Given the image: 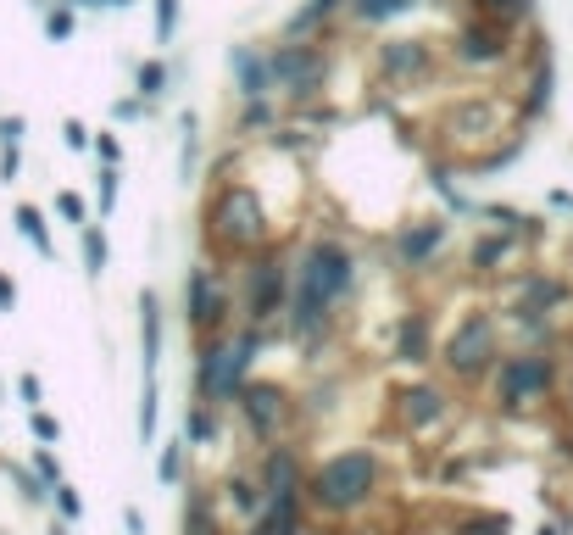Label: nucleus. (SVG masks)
<instances>
[{
	"instance_id": "79ce46f5",
	"label": "nucleus",
	"mask_w": 573,
	"mask_h": 535,
	"mask_svg": "<svg viewBox=\"0 0 573 535\" xmlns=\"http://www.w3.org/2000/svg\"><path fill=\"white\" fill-rule=\"evenodd\" d=\"M0 146H23V117H0Z\"/></svg>"
},
{
	"instance_id": "bb28decb",
	"label": "nucleus",
	"mask_w": 573,
	"mask_h": 535,
	"mask_svg": "<svg viewBox=\"0 0 573 535\" xmlns=\"http://www.w3.org/2000/svg\"><path fill=\"white\" fill-rule=\"evenodd\" d=\"M17 235L34 240V252H39V257H56L51 229H45V212H39V207H17Z\"/></svg>"
},
{
	"instance_id": "9d476101",
	"label": "nucleus",
	"mask_w": 573,
	"mask_h": 535,
	"mask_svg": "<svg viewBox=\"0 0 573 535\" xmlns=\"http://www.w3.org/2000/svg\"><path fill=\"white\" fill-rule=\"evenodd\" d=\"M267 61H273V90H284L290 107H312V100L329 90V73H334V56L317 34L312 39H284Z\"/></svg>"
},
{
	"instance_id": "e433bc0d",
	"label": "nucleus",
	"mask_w": 573,
	"mask_h": 535,
	"mask_svg": "<svg viewBox=\"0 0 573 535\" xmlns=\"http://www.w3.org/2000/svg\"><path fill=\"white\" fill-rule=\"evenodd\" d=\"M34 468H39V480H45V485H61V468H56V458H51L45 446L34 451Z\"/></svg>"
},
{
	"instance_id": "a878e982",
	"label": "nucleus",
	"mask_w": 573,
	"mask_h": 535,
	"mask_svg": "<svg viewBox=\"0 0 573 535\" xmlns=\"http://www.w3.org/2000/svg\"><path fill=\"white\" fill-rule=\"evenodd\" d=\"M418 0H351L356 23H390V17H407Z\"/></svg>"
},
{
	"instance_id": "423d86ee",
	"label": "nucleus",
	"mask_w": 573,
	"mask_h": 535,
	"mask_svg": "<svg viewBox=\"0 0 573 535\" xmlns=\"http://www.w3.org/2000/svg\"><path fill=\"white\" fill-rule=\"evenodd\" d=\"M501 363V318L484 313V307H468L440 340V368L445 379L462 385V390H479L490 379V368Z\"/></svg>"
},
{
	"instance_id": "20e7f679",
	"label": "nucleus",
	"mask_w": 573,
	"mask_h": 535,
	"mask_svg": "<svg viewBox=\"0 0 573 535\" xmlns=\"http://www.w3.org/2000/svg\"><path fill=\"white\" fill-rule=\"evenodd\" d=\"M434 134L462 168H484V146L490 140H523V117L513 95H457L440 107Z\"/></svg>"
},
{
	"instance_id": "1a4fd4ad",
	"label": "nucleus",
	"mask_w": 573,
	"mask_h": 535,
	"mask_svg": "<svg viewBox=\"0 0 573 535\" xmlns=\"http://www.w3.org/2000/svg\"><path fill=\"white\" fill-rule=\"evenodd\" d=\"M235 407V419H240V429L251 441H257V451L262 446H279V441H290V429H295V396L279 385V379H245L240 385V396L228 402Z\"/></svg>"
},
{
	"instance_id": "dca6fc26",
	"label": "nucleus",
	"mask_w": 573,
	"mask_h": 535,
	"mask_svg": "<svg viewBox=\"0 0 573 535\" xmlns=\"http://www.w3.org/2000/svg\"><path fill=\"white\" fill-rule=\"evenodd\" d=\"M390 357L407 363V368L434 363V313H429V307H407V313H395V323H390Z\"/></svg>"
},
{
	"instance_id": "4468645a",
	"label": "nucleus",
	"mask_w": 573,
	"mask_h": 535,
	"mask_svg": "<svg viewBox=\"0 0 573 535\" xmlns=\"http://www.w3.org/2000/svg\"><path fill=\"white\" fill-rule=\"evenodd\" d=\"M434 73V45L429 39H378L373 45V78L378 84H423Z\"/></svg>"
},
{
	"instance_id": "f3484780",
	"label": "nucleus",
	"mask_w": 573,
	"mask_h": 535,
	"mask_svg": "<svg viewBox=\"0 0 573 535\" xmlns=\"http://www.w3.org/2000/svg\"><path fill=\"white\" fill-rule=\"evenodd\" d=\"M445 240H451V223L445 218H418V223H401V235H395V262L401 268H429L440 252H445Z\"/></svg>"
},
{
	"instance_id": "ea45409f",
	"label": "nucleus",
	"mask_w": 573,
	"mask_h": 535,
	"mask_svg": "<svg viewBox=\"0 0 573 535\" xmlns=\"http://www.w3.org/2000/svg\"><path fill=\"white\" fill-rule=\"evenodd\" d=\"M117 207V168H106L100 173V212H112Z\"/></svg>"
},
{
	"instance_id": "2eb2a0df",
	"label": "nucleus",
	"mask_w": 573,
	"mask_h": 535,
	"mask_svg": "<svg viewBox=\"0 0 573 535\" xmlns=\"http://www.w3.org/2000/svg\"><path fill=\"white\" fill-rule=\"evenodd\" d=\"M211 502H218V519H223L228 530H245V524L262 513V502H267L257 463H235V468H228V475L211 485Z\"/></svg>"
},
{
	"instance_id": "473e14b6",
	"label": "nucleus",
	"mask_w": 573,
	"mask_h": 535,
	"mask_svg": "<svg viewBox=\"0 0 573 535\" xmlns=\"http://www.w3.org/2000/svg\"><path fill=\"white\" fill-rule=\"evenodd\" d=\"M557 413L573 424V357H562V379H557Z\"/></svg>"
},
{
	"instance_id": "7c9ffc66",
	"label": "nucleus",
	"mask_w": 573,
	"mask_h": 535,
	"mask_svg": "<svg viewBox=\"0 0 573 535\" xmlns=\"http://www.w3.org/2000/svg\"><path fill=\"white\" fill-rule=\"evenodd\" d=\"M156 475H162V485H179L184 480V441H167V451L156 458Z\"/></svg>"
},
{
	"instance_id": "393cba45",
	"label": "nucleus",
	"mask_w": 573,
	"mask_h": 535,
	"mask_svg": "<svg viewBox=\"0 0 573 535\" xmlns=\"http://www.w3.org/2000/svg\"><path fill=\"white\" fill-rule=\"evenodd\" d=\"M451 535H513V519L506 513H462V519L451 524Z\"/></svg>"
},
{
	"instance_id": "412c9836",
	"label": "nucleus",
	"mask_w": 573,
	"mask_h": 535,
	"mask_svg": "<svg viewBox=\"0 0 573 535\" xmlns=\"http://www.w3.org/2000/svg\"><path fill=\"white\" fill-rule=\"evenodd\" d=\"M184 535H235L218 519V502H211V485L189 491V507H184Z\"/></svg>"
},
{
	"instance_id": "37998d69",
	"label": "nucleus",
	"mask_w": 573,
	"mask_h": 535,
	"mask_svg": "<svg viewBox=\"0 0 573 535\" xmlns=\"http://www.w3.org/2000/svg\"><path fill=\"white\" fill-rule=\"evenodd\" d=\"M17 390H23L28 413H34V407H39V396H45V390H39V379H34V374H23V379H17Z\"/></svg>"
},
{
	"instance_id": "b1692460",
	"label": "nucleus",
	"mask_w": 573,
	"mask_h": 535,
	"mask_svg": "<svg viewBox=\"0 0 573 535\" xmlns=\"http://www.w3.org/2000/svg\"><path fill=\"white\" fill-rule=\"evenodd\" d=\"M273 129H279V112L267 107V95H257V100H240L235 134H273Z\"/></svg>"
},
{
	"instance_id": "39448f33",
	"label": "nucleus",
	"mask_w": 573,
	"mask_h": 535,
	"mask_svg": "<svg viewBox=\"0 0 573 535\" xmlns=\"http://www.w3.org/2000/svg\"><path fill=\"white\" fill-rule=\"evenodd\" d=\"M557 379L562 357L551 346H518V352H501L484 385H490V407L501 419H535L545 413V402H557Z\"/></svg>"
},
{
	"instance_id": "9b49d317",
	"label": "nucleus",
	"mask_w": 573,
	"mask_h": 535,
	"mask_svg": "<svg viewBox=\"0 0 573 535\" xmlns=\"http://www.w3.org/2000/svg\"><path fill=\"white\" fill-rule=\"evenodd\" d=\"M451 419V396L434 379H390L385 385V424L401 441H423Z\"/></svg>"
},
{
	"instance_id": "2f4dec72",
	"label": "nucleus",
	"mask_w": 573,
	"mask_h": 535,
	"mask_svg": "<svg viewBox=\"0 0 573 535\" xmlns=\"http://www.w3.org/2000/svg\"><path fill=\"white\" fill-rule=\"evenodd\" d=\"M56 212L68 218L73 229H84V223H90V212H84V196H78V190H61V196H56Z\"/></svg>"
},
{
	"instance_id": "c03bdc74",
	"label": "nucleus",
	"mask_w": 573,
	"mask_h": 535,
	"mask_svg": "<svg viewBox=\"0 0 573 535\" xmlns=\"http://www.w3.org/2000/svg\"><path fill=\"white\" fill-rule=\"evenodd\" d=\"M61 140H68L73 151H84V146H90V129H84V123H68V129H61Z\"/></svg>"
},
{
	"instance_id": "7ed1b4c3",
	"label": "nucleus",
	"mask_w": 573,
	"mask_h": 535,
	"mask_svg": "<svg viewBox=\"0 0 573 535\" xmlns=\"http://www.w3.org/2000/svg\"><path fill=\"white\" fill-rule=\"evenodd\" d=\"M385 497V458L373 446H339L317 468H306V513L351 519Z\"/></svg>"
},
{
	"instance_id": "5701e85b",
	"label": "nucleus",
	"mask_w": 573,
	"mask_h": 535,
	"mask_svg": "<svg viewBox=\"0 0 573 535\" xmlns=\"http://www.w3.org/2000/svg\"><path fill=\"white\" fill-rule=\"evenodd\" d=\"M235 73H240V95H245V100H257V95L273 90V61H267V56L240 51V56H235Z\"/></svg>"
},
{
	"instance_id": "09e8293b",
	"label": "nucleus",
	"mask_w": 573,
	"mask_h": 535,
	"mask_svg": "<svg viewBox=\"0 0 573 535\" xmlns=\"http://www.w3.org/2000/svg\"><path fill=\"white\" fill-rule=\"evenodd\" d=\"M540 535H562V530H540Z\"/></svg>"
},
{
	"instance_id": "c756f323",
	"label": "nucleus",
	"mask_w": 573,
	"mask_h": 535,
	"mask_svg": "<svg viewBox=\"0 0 573 535\" xmlns=\"http://www.w3.org/2000/svg\"><path fill=\"white\" fill-rule=\"evenodd\" d=\"M78 240H84V268H90V274H100V268H106V235L95 229V223H84Z\"/></svg>"
},
{
	"instance_id": "aec40b11",
	"label": "nucleus",
	"mask_w": 573,
	"mask_h": 535,
	"mask_svg": "<svg viewBox=\"0 0 573 535\" xmlns=\"http://www.w3.org/2000/svg\"><path fill=\"white\" fill-rule=\"evenodd\" d=\"M501 323L518 335V346H551L562 335V323H557V313H545V307H529V301H506V313H501Z\"/></svg>"
},
{
	"instance_id": "cd10ccee",
	"label": "nucleus",
	"mask_w": 573,
	"mask_h": 535,
	"mask_svg": "<svg viewBox=\"0 0 573 535\" xmlns=\"http://www.w3.org/2000/svg\"><path fill=\"white\" fill-rule=\"evenodd\" d=\"M479 17H501V23H529V0H468Z\"/></svg>"
},
{
	"instance_id": "a18cd8bd",
	"label": "nucleus",
	"mask_w": 573,
	"mask_h": 535,
	"mask_svg": "<svg viewBox=\"0 0 573 535\" xmlns=\"http://www.w3.org/2000/svg\"><path fill=\"white\" fill-rule=\"evenodd\" d=\"M0 179H17V146H0Z\"/></svg>"
},
{
	"instance_id": "f8f14e48",
	"label": "nucleus",
	"mask_w": 573,
	"mask_h": 535,
	"mask_svg": "<svg viewBox=\"0 0 573 535\" xmlns=\"http://www.w3.org/2000/svg\"><path fill=\"white\" fill-rule=\"evenodd\" d=\"M451 61L462 73H496L506 61H518V28L501 23V17H468L457 34H451Z\"/></svg>"
},
{
	"instance_id": "c9c22d12",
	"label": "nucleus",
	"mask_w": 573,
	"mask_h": 535,
	"mask_svg": "<svg viewBox=\"0 0 573 535\" xmlns=\"http://www.w3.org/2000/svg\"><path fill=\"white\" fill-rule=\"evenodd\" d=\"M56 491V507H61V519H78V513H84V502H78V491L73 485H51Z\"/></svg>"
},
{
	"instance_id": "c85d7f7f",
	"label": "nucleus",
	"mask_w": 573,
	"mask_h": 535,
	"mask_svg": "<svg viewBox=\"0 0 573 535\" xmlns=\"http://www.w3.org/2000/svg\"><path fill=\"white\" fill-rule=\"evenodd\" d=\"M211 435H218V407L211 402H189V441L211 446Z\"/></svg>"
},
{
	"instance_id": "6e6552de",
	"label": "nucleus",
	"mask_w": 573,
	"mask_h": 535,
	"mask_svg": "<svg viewBox=\"0 0 573 535\" xmlns=\"http://www.w3.org/2000/svg\"><path fill=\"white\" fill-rule=\"evenodd\" d=\"M284 301H290V257L267 240L262 252H251L240 262V318L267 329L284 313Z\"/></svg>"
},
{
	"instance_id": "f03ea898",
	"label": "nucleus",
	"mask_w": 573,
	"mask_h": 535,
	"mask_svg": "<svg viewBox=\"0 0 573 535\" xmlns=\"http://www.w3.org/2000/svg\"><path fill=\"white\" fill-rule=\"evenodd\" d=\"M201 240H206V252L218 257V268H240L251 252H262L273 240V229H267V201L257 196V184H240V179L211 184Z\"/></svg>"
},
{
	"instance_id": "58836bf2",
	"label": "nucleus",
	"mask_w": 573,
	"mask_h": 535,
	"mask_svg": "<svg viewBox=\"0 0 573 535\" xmlns=\"http://www.w3.org/2000/svg\"><path fill=\"white\" fill-rule=\"evenodd\" d=\"M28 424H34V435H39V441H56V435H61V424H56L51 413H39V407L28 413Z\"/></svg>"
},
{
	"instance_id": "4c0bfd02",
	"label": "nucleus",
	"mask_w": 573,
	"mask_h": 535,
	"mask_svg": "<svg viewBox=\"0 0 573 535\" xmlns=\"http://www.w3.org/2000/svg\"><path fill=\"white\" fill-rule=\"evenodd\" d=\"M45 28H51V39H68V34H73V12H68V6H56V12L45 17Z\"/></svg>"
},
{
	"instance_id": "0eeeda50",
	"label": "nucleus",
	"mask_w": 573,
	"mask_h": 535,
	"mask_svg": "<svg viewBox=\"0 0 573 535\" xmlns=\"http://www.w3.org/2000/svg\"><path fill=\"white\" fill-rule=\"evenodd\" d=\"M257 357H262V329L257 323H245L240 335H223V340L195 346V402L228 407L240 396V385L251 379Z\"/></svg>"
},
{
	"instance_id": "72a5a7b5",
	"label": "nucleus",
	"mask_w": 573,
	"mask_h": 535,
	"mask_svg": "<svg viewBox=\"0 0 573 535\" xmlns=\"http://www.w3.org/2000/svg\"><path fill=\"white\" fill-rule=\"evenodd\" d=\"M162 84H167V68L162 61H145L139 68V95H162Z\"/></svg>"
},
{
	"instance_id": "a19ab883",
	"label": "nucleus",
	"mask_w": 573,
	"mask_h": 535,
	"mask_svg": "<svg viewBox=\"0 0 573 535\" xmlns=\"http://www.w3.org/2000/svg\"><path fill=\"white\" fill-rule=\"evenodd\" d=\"M95 151H100V162H106V168H117V162H123V146H117V134H100V140H95Z\"/></svg>"
},
{
	"instance_id": "f257e3e1",
	"label": "nucleus",
	"mask_w": 573,
	"mask_h": 535,
	"mask_svg": "<svg viewBox=\"0 0 573 535\" xmlns=\"http://www.w3.org/2000/svg\"><path fill=\"white\" fill-rule=\"evenodd\" d=\"M356 284V257L339 235H312L301 245V257L290 262V329L295 340H323L334 329V307L351 296Z\"/></svg>"
},
{
	"instance_id": "49530a36",
	"label": "nucleus",
	"mask_w": 573,
	"mask_h": 535,
	"mask_svg": "<svg viewBox=\"0 0 573 535\" xmlns=\"http://www.w3.org/2000/svg\"><path fill=\"white\" fill-rule=\"evenodd\" d=\"M12 307H17V284L0 274V313H12Z\"/></svg>"
},
{
	"instance_id": "ddd939ff",
	"label": "nucleus",
	"mask_w": 573,
	"mask_h": 535,
	"mask_svg": "<svg viewBox=\"0 0 573 535\" xmlns=\"http://www.w3.org/2000/svg\"><path fill=\"white\" fill-rule=\"evenodd\" d=\"M235 318H240V301L228 291V274L223 268H195L189 274V335H195V346L223 340Z\"/></svg>"
},
{
	"instance_id": "a211bd4d",
	"label": "nucleus",
	"mask_w": 573,
	"mask_h": 535,
	"mask_svg": "<svg viewBox=\"0 0 573 535\" xmlns=\"http://www.w3.org/2000/svg\"><path fill=\"white\" fill-rule=\"evenodd\" d=\"M506 301H529V307H545V313H557V307L573 301V279L551 274V268H523L513 279V296Z\"/></svg>"
},
{
	"instance_id": "6ab92c4d",
	"label": "nucleus",
	"mask_w": 573,
	"mask_h": 535,
	"mask_svg": "<svg viewBox=\"0 0 573 535\" xmlns=\"http://www.w3.org/2000/svg\"><path fill=\"white\" fill-rule=\"evenodd\" d=\"M513 257H518V240L501 235V229H479V235L468 240V274L501 279V274H513Z\"/></svg>"
},
{
	"instance_id": "4be33fe9",
	"label": "nucleus",
	"mask_w": 573,
	"mask_h": 535,
	"mask_svg": "<svg viewBox=\"0 0 573 535\" xmlns=\"http://www.w3.org/2000/svg\"><path fill=\"white\" fill-rule=\"evenodd\" d=\"M139 329H145V379H156V357H162V307H156V291L139 296Z\"/></svg>"
},
{
	"instance_id": "de8ad7c7",
	"label": "nucleus",
	"mask_w": 573,
	"mask_h": 535,
	"mask_svg": "<svg viewBox=\"0 0 573 535\" xmlns=\"http://www.w3.org/2000/svg\"><path fill=\"white\" fill-rule=\"evenodd\" d=\"M123 524H129V535H139V530H145V519H139V507H123Z\"/></svg>"
},
{
	"instance_id": "f704fd0d",
	"label": "nucleus",
	"mask_w": 573,
	"mask_h": 535,
	"mask_svg": "<svg viewBox=\"0 0 573 535\" xmlns=\"http://www.w3.org/2000/svg\"><path fill=\"white\" fill-rule=\"evenodd\" d=\"M173 28H179V0H156V34L167 39Z\"/></svg>"
}]
</instances>
